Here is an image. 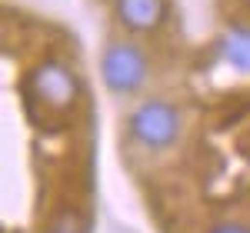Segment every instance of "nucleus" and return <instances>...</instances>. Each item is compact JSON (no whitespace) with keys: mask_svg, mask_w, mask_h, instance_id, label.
Masks as SVG:
<instances>
[{"mask_svg":"<svg viewBox=\"0 0 250 233\" xmlns=\"http://www.w3.org/2000/svg\"><path fill=\"white\" fill-rule=\"evenodd\" d=\"M184 130V116L180 110L167 103V100H144L134 107V114L127 116V134L134 143L147 147V150H167L180 140Z\"/></svg>","mask_w":250,"mask_h":233,"instance_id":"f257e3e1","label":"nucleus"},{"mask_svg":"<svg viewBox=\"0 0 250 233\" xmlns=\"http://www.w3.org/2000/svg\"><path fill=\"white\" fill-rule=\"evenodd\" d=\"M147 77H150V60L140 50V43H134V40L107 43V50L100 57V80L110 94H117V97L137 94L147 83Z\"/></svg>","mask_w":250,"mask_h":233,"instance_id":"f03ea898","label":"nucleus"},{"mask_svg":"<svg viewBox=\"0 0 250 233\" xmlns=\"http://www.w3.org/2000/svg\"><path fill=\"white\" fill-rule=\"evenodd\" d=\"M30 90L47 110H70L80 97V77L60 60H43L30 74Z\"/></svg>","mask_w":250,"mask_h":233,"instance_id":"7ed1b4c3","label":"nucleus"},{"mask_svg":"<svg viewBox=\"0 0 250 233\" xmlns=\"http://www.w3.org/2000/svg\"><path fill=\"white\" fill-rule=\"evenodd\" d=\"M114 14L127 34H157L167 20V0H114Z\"/></svg>","mask_w":250,"mask_h":233,"instance_id":"20e7f679","label":"nucleus"},{"mask_svg":"<svg viewBox=\"0 0 250 233\" xmlns=\"http://www.w3.org/2000/svg\"><path fill=\"white\" fill-rule=\"evenodd\" d=\"M217 54L220 60L233 67L237 74H250V23L244 20H230L224 27V34L217 40Z\"/></svg>","mask_w":250,"mask_h":233,"instance_id":"39448f33","label":"nucleus"},{"mask_svg":"<svg viewBox=\"0 0 250 233\" xmlns=\"http://www.w3.org/2000/svg\"><path fill=\"white\" fill-rule=\"evenodd\" d=\"M87 216L80 214L77 207H63L57 214L50 216V223H47V230L43 233H87Z\"/></svg>","mask_w":250,"mask_h":233,"instance_id":"423d86ee","label":"nucleus"},{"mask_svg":"<svg viewBox=\"0 0 250 233\" xmlns=\"http://www.w3.org/2000/svg\"><path fill=\"white\" fill-rule=\"evenodd\" d=\"M210 233H250V227H247V223H233V220H230V223H217Z\"/></svg>","mask_w":250,"mask_h":233,"instance_id":"0eeeda50","label":"nucleus"}]
</instances>
